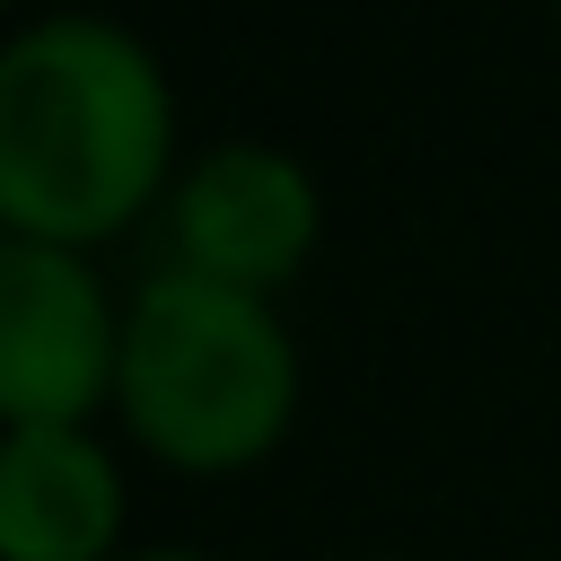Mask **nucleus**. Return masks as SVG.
I'll use <instances>...</instances> for the list:
<instances>
[{"label":"nucleus","instance_id":"1","mask_svg":"<svg viewBox=\"0 0 561 561\" xmlns=\"http://www.w3.org/2000/svg\"><path fill=\"white\" fill-rule=\"evenodd\" d=\"M167 167V79L105 18H44L0 44V219L44 245L105 237Z\"/></svg>","mask_w":561,"mask_h":561},{"label":"nucleus","instance_id":"2","mask_svg":"<svg viewBox=\"0 0 561 561\" xmlns=\"http://www.w3.org/2000/svg\"><path fill=\"white\" fill-rule=\"evenodd\" d=\"M114 386L149 447L184 465H237L289 421L298 368H289V333L254 289L167 263L123 316Z\"/></svg>","mask_w":561,"mask_h":561},{"label":"nucleus","instance_id":"3","mask_svg":"<svg viewBox=\"0 0 561 561\" xmlns=\"http://www.w3.org/2000/svg\"><path fill=\"white\" fill-rule=\"evenodd\" d=\"M114 359H123V333L105 316L96 272L70 245L0 237V412L18 430L70 421L96 403Z\"/></svg>","mask_w":561,"mask_h":561},{"label":"nucleus","instance_id":"4","mask_svg":"<svg viewBox=\"0 0 561 561\" xmlns=\"http://www.w3.org/2000/svg\"><path fill=\"white\" fill-rule=\"evenodd\" d=\"M316 237V184L298 175V158L263 149V140H228L210 149L184 193H175V245H184V272H210V280H237V289H263L280 280Z\"/></svg>","mask_w":561,"mask_h":561},{"label":"nucleus","instance_id":"5","mask_svg":"<svg viewBox=\"0 0 561 561\" xmlns=\"http://www.w3.org/2000/svg\"><path fill=\"white\" fill-rule=\"evenodd\" d=\"M114 535V465L70 421L0 438V561H96Z\"/></svg>","mask_w":561,"mask_h":561},{"label":"nucleus","instance_id":"6","mask_svg":"<svg viewBox=\"0 0 561 561\" xmlns=\"http://www.w3.org/2000/svg\"><path fill=\"white\" fill-rule=\"evenodd\" d=\"M131 561H202V552H131Z\"/></svg>","mask_w":561,"mask_h":561}]
</instances>
